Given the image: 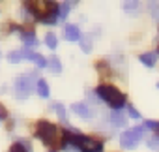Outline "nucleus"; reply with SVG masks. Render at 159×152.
I'll list each match as a JSON object with an SVG mask.
<instances>
[{
    "label": "nucleus",
    "instance_id": "f257e3e1",
    "mask_svg": "<svg viewBox=\"0 0 159 152\" xmlns=\"http://www.w3.org/2000/svg\"><path fill=\"white\" fill-rule=\"evenodd\" d=\"M96 94H98L105 103H109L112 109H120V107L125 105V96H124L118 88H114V87H111V85H99L98 90H96Z\"/></svg>",
    "mask_w": 159,
    "mask_h": 152
},
{
    "label": "nucleus",
    "instance_id": "f03ea898",
    "mask_svg": "<svg viewBox=\"0 0 159 152\" xmlns=\"http://www.w3.org/2000/svg\"><path fill=\"white\" fill-rule=\"evenodd\" d=\"M142 137H144V126H135L133 130L122 133L120 145H122V148H125V150H133V148L137 146V143H139Z\"/></svg>",
    "mask_w": 159,
    "mask_h": 152
},
{
    "label": "nucleus",
    "instance_id": "7ed1b4c3",
    "mask_svg": "<svg viewBox=\"0 0 159 152\" xmlns=\"http://www.w3.org/2000/svg\"><path fill=\"white\" fill-rule=\"evenodd\" d=\"M34 75H19V77L15 79V92H17V98L19 100H25L32 94L34 90Z\"/></svg>",
    "mask_w": 159,
    "mask_h": 152
},
{
    "label": "nucleus",
    "instance_id": "20e7f679",
    "mask_svg": "<svg viewBox=\"0 0 159 152\" xmlns=\"http://www.w3.org/2000/svg\"><path fill=\"white\" fill-rule=\"evenodd\" d=\"M36 135L49 146H52V141H54V135H56V126L47 122V120H41L38 122V130H36Z\"/></svg>",
    "mask_w": 159,
    "mask_h": 152
},
{
    "label": "nucleus",
    "instance_id": "39448f33",
    "mask_svg": "<svg viewBox=\"0 0 159 152\" xmlns=\"http://www.w3.org/2000/svg\"><path fill=\"white\" fill-rule=\"evenodd\" d=\"M79 150H81V152H103V143L83 135L81 145H79Z\"/></svg>",
    "mask_w": 159,
    "mask_h": 152
},
{
    "label": "nucleus",
    "instance_id": "423d86ee",
    "mask_svg": "<svg viewBox=\"0 0 159 152\" xmlns=\"http://www.w3.org/2000/svg\"><path fill=\"white\" fill-rule=\"evenodd\" d=\"M71 111H73L77 116H81V118H92V111H90V107H88L84 102L73 103V105H71Z\"/></svg>",
    "mask_w": 159,
    "mask_h": 152
},
{
    "label": "nucleus",
    "instance_id": "0eeeda50",
    "mask_svg": "<svg viewBox=\"0 0 159 152\" xmlns=\"http://www.w3.org/2000/svg\"><path fill=\"white\" fill-rule=\"evenodd\" d=\"M64 34H66L67 41H79L81 40V30H79V26H75V25H67Z\"/></svg>",
    "mask_w": 159,
    "mask_h": 152
},
{
    "label": "nucleus",
    "instance_id": "6e6552de",
    "mask_svg": "<svg viewBox=\"0 0 159 152\" xmlns=\"http://www.w3.org/2000/svg\"><path fill=\"white\" fill-rule=\"evenodd\" d=\"M47 68H49V71H51V73L58 75V73L62 71V62H60V58L52 55V56H51V58L47 60Z\"/></svg>",
    "mask_w": 159,
    "mask_h": 152
},
{
    "label": "nucleus",
    "instance_id": "1a4fd4ad",
    "mask_svg": "<svg viewBox=\"0 0 159 152\" xmlns=\"http://www.w3.org/2000/svg\"><path fill=\"white\" fill-rule=\"evenodd\" d=\"M140 62L148 68H153L157 62V53H142L140 55Z\"/></svg>",
    "mask_w": 159,
    "mask_h": 152
},
{
    "label": "nucleus",
    "instance_id": "9d476101",
    "mask_svg": "<svg viewBox=\"0 0 159 152\" xmlns=\"http://www.w3.org/2000/svg\"><path fill=\"white\" fill-rule=\"evenodd\" d=\"M92 36L90 34H84V36H81V40H79V45H81V49L84 51V53H90L92 51Z\"/></svg>",
    "mask_w": 159,
    "mask_h": 152
},
{
    "label": "nucleus",
    "instance_id": "9b49d317",
    "mask_svg": "<svg viewBox=\"0 0 159 152\" xmlns=\"http://www.w3.org/2000/svg\"><path fill=\"white\" fill-rule=\"evenodd\" d=\"M36 88H38V94H39L41 98H49L51 90H49V85H47V81H45V79H39V81H38V85H36Z\"/></svg>",
    "mask_w": 159,
    "mask_h": 152
},
{
    "label": "nucleus",
    "instance_id": "f8f14e48",
    "mask_svg": "<svg viewBox=\"0 0 159 152\" xmlns=\"http://www.w3.org/2000/svg\"><path fill=\"white\" fill-rule=\"evenodd\" d=\"M23 43H26V45H30V47H34V45H38V40H36V36H34V32H23Z\"/></svg>",
    "mask_w": 159,
    "mask_h": 152
},
{
    "label": "nucleus",
    "instance_id": "ddd939ff",
    "mask_svg": "<svg viewBox=\"0 0 159 152\" xmlns=\"http://www.w3.org/2000/svg\"><path fill=\"white\" fill-rule=\"evenodd\" d=\"M45 43H47L49 49H56V45H58V38H56L52 32H49V34L45 36Z\"/></svg>",
    "mask_w": 159,
    "mask_h": 152
},
{
    "label": "nucleus",
    "instance_id": "4468645a",
    "mask_svg": "<svg viewBox=\"0 0 159 152\" xmlns=\"http://www.w3.org/2000/svg\"><path fill=\"white\" fill-rule=\"evenodd\" d=\"M111 122H112L114 126H124V124H125V120H124L122 113H118V111H114V113L111 115Z\"/></svg>",
    "mask_w": 159,
    "mask_h": 152
},
{
    "label": "nucleus",
    "instance_id": "2eb2a0df",
    "mask_svg": "<svg viewBox=\"0 0 159 152\" xmlns=\"http://www.w3.org/2000/svg\"><path fill=\"white\" fill-rule=\"evenodd\" d=\"M52 109L56 111V115H58V118H60L62 122H66V107H64L62 103H54V105H52Z\"/></svg>",
    "mask_w": 159,
    "mask_h": 152
},
{
    "label": "nucleus",
    "instance_id": "dca6fc26",
    "mask_svg": "<svg viewBox=\"0 0 159 152\" xmlns=\"http://www.w3.org/2000/svg\"><path fill=\"white\" fill-rule=\"evenodd\" d=\"M69 2H64V4H60L58 6V19H66V15H67V12H69Z\"/></svg>",
    "mask_w": 159,
    "mask_h": 152
},
{
    "label": "nucleus",
    "instance_id": "f3484780",
    "mask_svg": "<svg viewBox=\"0 0 159 152\" xmlns=\"http://www.w3.org/2000/svg\"><path fill=\"white\" fill-rule=\"evenodd\" d=\"M139 8H140L139 2H125V4H124V10H125V12H131V13H137Z\"/></svg>",
    "mask_w": 159,
    "mask_h": 152
},
{
    "label": "nucleus",
    "instance_id": "a211bd4d",
    "mask_svg": "<svg viewBox=\"0 0 159 152\" xmlns=\"http://www.w3.org/2000/svg\"><path fill=\"white\" fill-rule=\"evenodd\" d=\"M8 60H10L11 64H17V62H21V60H23V56H21V51H11V53L8 55Z\"/></svg>",
    "mask_w": 159,
    "mask_h": 152
},
{
    "label": "nucleus",
    "instance_id": "6ab92c4d",
    "mask_svg": "<svg viewBox=\"0 0 159 152\" xmlns=\"http://www.w3.org/2000/svg\"><path fill=\"white\" fill-rule=\"evenodd\" d=\"M32 62H36V66H38V68H47V60H45L39 53H36V56H34V60H32Z\"/></svg>",
    "mask_w": 159,
    "mask_h": 152
},
{
    "label": "nucleus",
    "instance_id": "aec40b11",
    "mask_svg": "<svg viewBox=\"0 0 159 152\" xmlns=\"http://www.w3.org/2000/svg\"><path fill=\"white\" fill-rule=\"evenodd\" d=\"M144 130L159 131V122H155V120H144Z\"/></svg>",
    "mask_w": 159,
    "mask_h": 152
},
{
    "label": "nucleus",
    "instance_id": "412c9836",
    "mask_svg": "<svg viewBox=\"0 0 159 152\" xmlns=\"http://www.w3.org/2000/svg\"><path fill=\"white\" fill-rule=\"evenodd\" d=\"M150 12H152V17L155 21H159V4L157 2H150Z\"/></svg>",
    "mask_w": 159,
    "mask_h": 152
},
{
    "label": "nucleus",
    "instance_id": "4be33fe9",
    "mask_svg": "<svg viewBox=\"0 0 159 152\" xmlns=\"http://www.w3.org/2000/svg\"><path fill=\"white\" fill-rule=\"evenodd\" d=\"M148 146H150V148H157V146H159V135H153V137H150V141H148Z\"/></svg>",
    "mask_w": 159,
    "mask_h": 152
},
{
    "label": "nucleus",
    "instance_id": "5701e85b",
    "mask_svg": "<svg viewBox=\"0 0 159 152\" xmlns=\"http://www.w3.org/2000/svg\"><path fill=\"white\" fill-rule=\"evenodd\" d=\"M127 113H129V116H131V118H139V116H140V115H139V111H137L133 105H127Z\"/></svg>",
    "mask_w": 159,
    "mask_h": 152
},
{
    "label": "nucleus",
    "instance_id": "b1692460",
    "mask_svg": "<svg viewBox=\"0 0 159 152\" xmlns=\"http://www.w3.org/2000/svg\"><path fill=\"white\" fill-rule=\"evenodd\" d=\"M17 143H19V145H21V146H23V148H25L26 152H32V145H30L28 141H25V139H19Z\"/></svg>",
    "mask_w": 159,
    "mask_h": 152
},
{
    "label": "nucleus",
    "instance_id": "393cba45",
    "mask_svg": "<svg viewBox=\"0 0 159 152\" xmlns=\"http://www.w3.org/2000/svg\"><path fill=\"white\" fill-rule=\"evenodd\" d=\"M10 152H26V150H25V148H23V146L19 145V143H13V145H11V150H10Z\"/></svg>",
    "mask_w": 159,
    "mask_h": 152
},
{
    "label": "nucleus",
    "instance_id": "a878e982",
    "mask_svg": "<svg viewBox=\"0 0 159 152\" xmlns=\"http://www.w3.org/2000/svg\"><path fill=\"white\" fill-rule=\"evenodd\" d=\"M157 88H159V83H157Z\"/></svg>",
    "mask_w": 159,
    "mask_h": 152
}]
</instances>
